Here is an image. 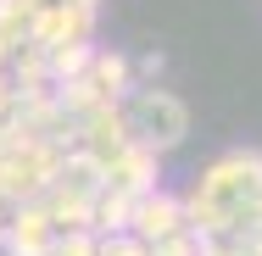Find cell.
Instances as JSON below:
<instances>
[{
  "instance_id": "cell-8",
  "label": "cell",
  "mask_w": 262,
  "mask_h": 256,
  "mask_svg": "<svg viewBox=\"0 0 262 256\" xmlns=\"http://www.w3.org/2000/svg\"><path fill=\"white\" fill-rule=\"evenodd\" d=\"M128 217H134V195L101 184V195L90 201V228L95 234H128Z\"/></svg>"
},
{
  "instance_id": "cell-19",
  "label": "cell",
  "mask_w": 262,
  "mask_h": 256,
  "mask_svg": "<svg viewBox=\"0 0 262 256\" xmlns=\"http://www.w3.org/2000/svg\"><path fill=\"white\" fill-rule=\"evenodd\" d=\"M0 234H6V206H0Z\"/></svg>"
},
{
  "instance_id": "cell-13",
  "label": "cell",
  "mask_w": 262,
  "mask_h": 256,
  "mask_svg": "<svg viewBox=\"0 0 262 256\" xmlns=\"http://www.w3.org/2000/svg\"><path fill=\"white\" fill-rule=\"evenodd\" d=\"M95 240H101V234H90V228H78V234H56V240H51V256H95Z\"/></svg>"
},
{
  "instance_id": "cell-4",
  "label": "cell",
  "mask_w": 262,
  "mask_h": 256,
  "mask_svg": "<svg viewBox=\"0 0 262 256\" xmlns=\"http://www.w3.org/2000/svg\"><path fill=\"white\" fill-rule=\"evenodd\" d=\"M190 228V217H184V201L179 195H167V190H151V195H140L134 201V217H128V234L151 251L162 240H173V234H184Z\"/></svg>"
},
{
  "instance_id": "cell-10",
  "label": "cell",
  "mask_w": 262,
  "mask_h": 256,
  "mask_svg": "<svg viewBox=\"0 0 262 256\" xmlns=\"http://www.w3.org/2000/svg\"><path fill=\"white\" fill-rule=\"evenodd\" d=\"M90 56H95V45H56V51H45V73H51V84H67V78L90 73Z\"/></svg>"
},
{
  "instance_id": "cell-12",
  "label": "cell",
  "mask_w": 262,
  "mask_h": 256,
  "mask_svg": "<svg viewBox=\"0 0 262 256\" xmlns=\"http://www.w3.org/2000/svg\"><path fill=\"white\" fill-rule=\"evenodd\" d=\"M223 240H229V245H234L240 256H262V212H251L246 223H234Z\"/></svg>"
},
{
  "instance_id": "cell-17",
  "label": "cell",
  "mask_w": 262,
  "mask_h": 256,
  "mask_svg": "<svg viewBox=\"0 0 262 256\" xmlns=\"http://www.w3.org/2000/svg\"><path fill=\"white\" fill-rule=\"evenodd\" d=\"M6 117H11V78L0 73V123H6Z\"/></svg>"
},
{
  "instance_id": "cell-3",
  "label": "cell",
  "mask_w": 262,
  "mask_h": 256,
  "mask_svg": "<svg viewBox=\"0 0 262 256\" xmlns=\"http://www.w3.org/2000/svg\"><path fill=\"white\" fill-rule=\"evenodd\" d=\"M128 145H134V139H128V123H123V106H101V111H90V117L73 123V151L90 156L101 173L128 151Z\"/></svg>"
},
{
  "instance_id": "cell-18",
  "label": "cell",
  "mask_w": 262,
  "mask_h": 256,
  "mask_svg": "<svg viewBox=\"0 0 262 256\" xmlns=\"http://www.w3.org/2000/svg\"><path fill=\"white\" fill-rule=\"evenodd\" d=\"M6 67H11V45L0 39V73H6Z\"/></svg>"
},
{
  "instance_id": "cell-14",
  "label": "cell",
  "mask_w": 262,
  "mask_h": 256,
  "mask_svg": "<svg viewBox=\"0 0 262 256\" xmlns=\"http://www.w3.org/2000/svg\"><path fill=\"white\" fill-rule=\"evenodd\" d=\"M95 256H151V251H145L134 234H101V240H95Z\"/></svg>"
},
{
  "instance_id": "cell-1",
  "label": "cell",
  "mask_w": 262,
  "mask_h": 256,
  "mask_svg": "<svg viewBox=\"0 0 262 256\" xmlns=\"http://www.w3.org/2000/svg\"><path fill=\"white\" fill-rule=\"evenodd\" d=\"M262 212V151H229L217 156L195 190L184 195V217L195 240H223L234 223Z\"/></svg>"
},
{
  "instance_id": "cell-16",
  "label": "cell",
  "mask_w": 262,
  "mask_h": 256,
  "mask_svg": "<svg viewBox=\"0 0 262 256\" xmlns=\"http://www.w3.org/2000/svg\"><path fill=\"white\" fill-rule=\"evenodd\" d=\"M39 6H73V11H101V0H39Z\"/></svg>"
},
{
  "instance_id": "cell-6",
  "label": "cell",
  "mask_w": 262,
  "mask_h": 256,
  "mask_svg": "<svg viewBox=\"0 0 262 256\" xmlns=\"http://www.w3.org/2000/svg\"><path fill=\"white\" fill-rule=\"evenodd\" d=\"M51 240H56V228L39 206H11L6 212V234H0L6 256H51Z\"/></svg>"
},
{
  "instance_id": "cell-7",
  "label": "cell",
  "mask_w": 262,
  "mask_h": 256,
  "mask_svg": "<svg viewBox=\"0 0 262 256\" xmlns=\"http://www.w3.org/2000/svg\"><path fill=\"white\" fill-rule=\"evenodd\" d=\"M106 184H112V190H123V195H134V201H140V195H151V190H157V151L128 145V151L106 167Z\"/></svg>"
},
{
  "instance_id": "cell-11",
  "label": "cell",
  "mask_w": 262,
  "mask_h": 256,
  "mask_svg": "<svg viewBox=\"0 0 262 256\" xmlns=\"http://www.w3.org/2000/svg\"><path fill=\"white\" fill-rule=\"evenodd\" d=\"M34 17H39V0H0V39L23 45L28 28H34Z\"/></svg>"
},
{
  "instance_id": "cell-2",
  "label": "cell",
  "mask_w": 262,
  "mask_h": 256,
  "mask_svg": "<svg viewBox=\"0 0 262 256\" xmlns=\"http://www.w3.org/2000/svg\"><path fill=\"white\" fill-rule=\"evenodd\" d=\"M123 123H128V139L145 145V151H173L190 134V111L167 89H140L134 101L123 106Z\"/></svg>"
},
{
  "instance_id": "cell-5",
  "label": "cell",
  "mask_w": 262,
  "mask_h": 256,
  "mask_svg": "<svg viewBox=\"0 0 262 256\" xmlns=\"http://www.w3.org/2000/svg\"><path fill=\"white\" fill-rule=\"evenodd\" d=\"M95 34V11H73V6H39L34 28H28V45L56 51V45H90Z\"/></svg>"
},
{
  "instance_id": "cell-9",
  "label": "cell",
  "mask_w": 262,
  "mask_h": 256,
  "mask_svg": "<svg viewBox=\"0 0 262 256\" xmlns=\"http://www.w3.org/2000/svg\"><path fill=\"white\" fill-rule=\"evenodd\" d=\"M128 73H134V67H128V56H117V51H101V45H95V56H90V78L101 84V95H106L112 106H117V95L128 89Z\"/></svg>"
},
{
  "instance_id": "cell-15",
  "label": "cell",
  "mask_w": 262,
  "mask_h": 256,
  "mask_svg": "<svg viewBox=\"0 0 262 256\" xmlns=\"http://www.w3.org/2000/svg\"><path fill=\"white\" fill-rule=\"evenodd\" d=\"M151 256H201V240L184 228V234H173V240H162V245H151Z\"/></svg>"
}]
</instances>
